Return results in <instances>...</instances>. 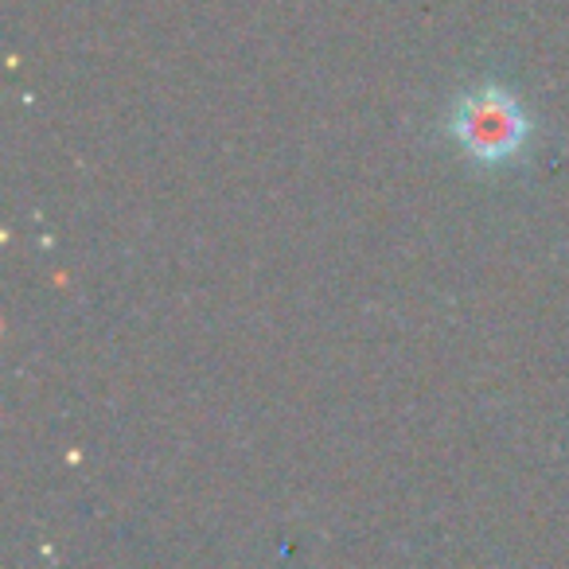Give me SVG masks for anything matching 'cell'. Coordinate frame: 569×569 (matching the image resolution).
Segmentation results:
<instances>
[{"mask_svg": "<svg viewBox=\"0 0 569 569\" xmlns=\"http://www.w3.org/2000/svg\"><path fill=\"white\" fill-rule=\"evenodd\" d=\"M449 137L472 164L499 168L522 152L530 137V113L503 87H476L457 98L449 113Z\"/></svg>", "mask_w": 569, "mask_h": 569, "instance_id": "obj_1", "label": "cell"}]
</instances>
